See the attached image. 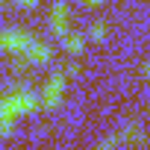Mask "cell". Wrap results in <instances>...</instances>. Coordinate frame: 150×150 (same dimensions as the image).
<instances>
[{"instance_id":"1","label":"cell","mask_w":150,"mask_h":150,"mask_svg":"<svg viewBox=\"0 0 150 150\" xmlns=\"http://www.w3.org/2000/svg\"><path fill=\"white\" fill-rule=\"evenodd\" d=\"M38 103V94L33 88H21V91H9L0 97V135H9L15 127V118L24 112H33Z\"/></svg>"},{"instance_id":"2","label":"cell","mask_w":150,"mask_h":150,"mask_svg":"<svg viewBox=\"0 0 150 150\" xmlns=\"http://www.w3.org/2000/svg\"><path fill=\"white\" fill-rule=\"evenodd\" d=\"M30 44V35L24 30H0V47L9 53H24Z\"/></svg>"},{"instance_id":"3","label":"cell","mask_w":150,"mask_h":150,"mask_svg":"<svg viewBox=\"0 0 150 150\" xmlns=\"http://www.w3.org/2000/svg\"><path fill=\"white\" fill-rule=\"evenodd\" d=\"M62 91H65V77H62V74H53V77L47 80V86H44V91H41V103H44L47 109L59 106Z\"/></svg>"},{"instance_id":"4","label":"cell","mask_w":150,"mask_h":150,"mask_svg":"<svg viewBox=\"0 0 150 150\" xmlns=\"http://www.w3.org/2000/svg\"><path fill=\"white\" fill-rule=\"evenodd\" d=\"M50 30L59 35L68 33V3H62V0L53 3V9H50Z\"/></svg>"},{"instance_id":"5","label":"cell","mask_w":150,"mask_h":150,"mask_svg":"<svg viewBox=\"0 0 150 150\" xmlns=\"http://www.w3.org/2000/svg\"><path fill=\"white\" fill-rule=\"evenodd\" d=\"M50 56H53V50H50L44 41L30 38V44H27V50H24V59H27V62H47Z\"/></svg>"},{"instance_id":"6","label":"cell","mask_w":150,"mask_h":150,"mask_svg":"<svg viewBox=\"0 0 150 150\" xmlns=\"http://www.w3.org/2000/svg\"><path fill=\"white\" fill-rule=\"evenodd\" d=\"M65 50H68V53H83V50H86V38H83L80 33H68V35H65Z\"/></svg>"},{"instance_id":"7","label":"cell","mask_w":150,"mask_h":150,"mask_svg":"<svg viewBox=\"0 0 150 150\" xmlns=\"http://www.w3.org/2000/svg\"><path fill=\"white\" fill-rule=\"evenodd\" d=\"M106 30H109V27H106V21H91L88 35H91V38H103V35H106Z\"/></svg>"},{"instance_id":"8","label":"cell","mask_w":150,"mask_h":150,"mask_svg":"<svg viewBox=\"0 0 150 150\" xmlns=\"http://www.w3.org/2000/svg\"><path fill=\"white\" fill-rule=\"evenodd\" d=\"M118 141H121V138H118V135H109V138H103V141H100V144H97V147H94V150H112V147H115V144H118Z\"/></svg>"}]
</instances>
